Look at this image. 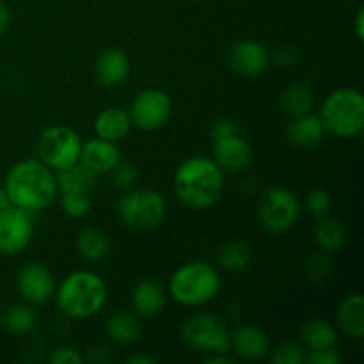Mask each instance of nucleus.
<instances>
[{
  "instance_id": "1",
  "label": "nucleus",
  "mask_w": 364,
  "mask_h": 364,
  "mask_svg": "<svg viewBox=\"0 0 364 364\" xmlns=\"http://www.w3.org/2000/svg\"><path fill=\"white\" fill-rule=\"evenodd\" d=\"M11 205L27 212L48 208L57 196L55 174L41 160H21L14 164L4 183Z\"/></svg>"
},
{
  "instance_id": "2",
  "label": "nucleus",
  "mask_w": 364,
  "mask_h": 364,
  "mask_svg": "<svg viewBox=\"0 0 364 364\" xmlns=\"http://www.w3.org/2000/svg\"><path fill=\"white\" fill-rule=\"evenodd\" d=\"M224 171L206 156L187 159L174 174L178 199L192 210L212 208L224 191Z\"/></svg>"
},
{
  "instance_id": "3",
  "label": "nucleus",
  "mask_w": 364,
  "mask_h": 364,
  "mask_svg": "<svg viewBox=\"0 0 364 364\" xmlns=\"http://www.w3.org/2000/svg\"><path fill=\"white\" fill-rule=\"evenodd\" d=\"M55 304L68 318H89L103 308L107 287L102 277L89 270H77L60 283L55 294Z\"/></svg>"
},
{
  "instance_id": "4",
  "label": "nucleus",
  "mask_w": 364,
  "mask_h": 364,
  "mask_svg": "<svg viewBox=\"0 0 364 364\" xmlns=\"http://www.w3.org/2000/svg\"><path fill=\"white\" fill-rule=\"evenodd\" d=\"M326 134L350 139L364 130V96L361 91L341 87L331 92L320 110Z\"/></svg>"
},
{
  "instance_id": "5",
  "label": "nucleus",
  "mask_w": 364,
  "mask_h": 364,
  "mask_svg": "<svg viewBox=\"0 0 364 364\" xmlns=\"http://www.w3.org/2000/svg\"><path fill=\"white\" fill-rule=\"evenodd\" d=\"M220 291V276L205 262H188L171 276L169 294L183 306H203Z\"/></svg>"
},
{
  "instance_id": "6",
  "label": "nucleus",
  "mask_w": 364,
  "mask_h": 364,
  "mask_svg": "<svg viewBox=\"0 0 364 364\" xmlns=\"http://www.w3.org/2000/svg\"><path fill=\"white\" fill-rule=\"evenodd\" d=\"M82 141L70 127L55 124L41 132L38 139V156L52 171H64L80 162Z\"/></svg>"
},
{
  "instance_id": "7",
  "label": "nucleus",
  "mask_w": 364,
  "mask_h": 364,
  "mask_svg": "<svg viewBox=\"0 0 364 364\" xmlns=\"http://www.w3.org/2000/svg\"><path fill=\"white\" fill-rule=\"evenodd\" d=\"M185 345L203 354H228L231 352L230 333L223 320L212 313H199L181 327Z\"/></svg>"
},
{
  "instance_id": "8",
  "label": "nucleus",
  "mask_w": 364,
  "mask_h": 364,
  "mask_svg": "<svg viewBox=\"0 0 364 364\" xmlns=\"http://www.w3.org/2000/svg\"><path fill=\"white\" fill-rule=\"evenodd\" d=\"M119 217L128 228L134 230H151L159 226L166 217V199L153 188L130 191L119 199Z\"/></svg>"
},
{
  "instance_id": "9",
  "label": "nucleus",
  "mask_w": 364,
  "mask_h": 364,
  "mask_svg": "<svg viewBox=\"0 0 364 364\" xmlns=\"http://www.w3.org/2000/svg\"><path fill=\"white\" fill-rule=\"evenodd\" d=\"M301 205L294 192L284 187H272L265 192L258 206L259 224L269 233H287L297 224Z\"/></svg>"
},
{
  "instance_id": "10",
  "label": "nucleus",
  "mask_w": 364,
  "mask_h": 364,
  "mask_svg": "<svg viewBox=\"0 0 364 364\" xmlns=\"http://www.w3.org/2000/svg\"><path fill=\"white\" fill-rule=\"evenodd\" d=\"M173 103L162 89H144L130 105L132 124L146 132L159 130L169 121Z\"/></svg>"
},
{
  "instance_id": "11",
  "label": "nucleus",
  "mask_w": 364,
  "mask_h": 364,
  "mask_svg": "<svg viewBox=\"0 0 364 364\" xmlns=\"http://www.w3.org/2000/svg\"><path fill=\"white\" fill-rule=\"evenodd\" d=\"M34 223L27 210L9 205L0 210V255L16 256L31 244Z\"/></svg>"
},
{
  "instance_id": "12",
  "label": "nucleus",
  "mask_w": 364,
  "mask_h": 364,
  "mask_svg": "<svg viewBox=\"0 0 364 364\" xmlns=\"http://www.w3.org/2000/svg\"><path fill=\"white\" fill-rule=\"evenodd\" d=\"M18 291L27 304H45L55 294L53 274L41 263H27L16 277Z\"/></svg>"
},
{
  "instance_id": "13",
  "label": "nucleus",
  "mask_w": 364,
  "mask_h": 364,
  "mask_svg": "<svg viewBox=\"0 0 364 364\" xmlns=\"http://www.w3.org/2000/svg\"><path fill=\"white\" fill-rule=\"evenodd\" d=\"M213 162L228 173H242L252 162V148L238 134L213 139Z\"/></svg>"
},
{
  "instance_id": "14",
  "label": "nucleus",
  "mask_w": 364,
  "mask_h": 364,
  "mask_svg": "<svg viewBox=\"0 0 364 364\" xmlns=\"http://www.w3.org/2000/svg\"><path fill=\"white\" fill-rule=\"evenodd\" d=\"M230 64L233 71H237L242 77L255 78L267 71L270 64V53L262 43L245 39L231 46Z\"/></svg>"
},
{
  "instance_id": "15",
  "label": "nucleus",
  "mask_w": 364,
  "mask_h": 364,
  "mask_svg": "<svg viewBox=\"0 0 364 364\" xmlns=\"http://www.w3.org/2000/svg\"><path fill=\"white\" fill-rule=\"evenodd\" d=\"M121 153L116 142L105 141L102 137H95L87 142H82L80 164L95 174H103L112 171L119 164Z\"/></svg>"
},
{
  "instance_id": "16",
  "label": "nucleus",
  "mask_w": 364,
  "mask_h": 364,
  "mask_svg": "<svg viewBox=\"0 0 364 364\" xmlns=\"http://www.w3.org/2000/svg\"><path fill=\"white\" fill-rule=\"evenodd\" d=\"M231 350L245 361H258L269 354V338L256 326H240L230 334Z\"/></svg>"
},
{
  "instance_id": "17",
  "label": "nucleus",
  "mask_w": 364,
  "mask_h": 364,
  "mask_svg": "<svg viewBox=\"0 0 364 364\" xmlns=\"http://www.w3.org/2000/svg\"><path fill=\"white\" fill-rule=\"evenodd\" d=\"M95 70L103 87H117L130 75V59L121 48H107L96 60Z\"/></svg>"
},
{
  "instance_id": "18",
  "label": "nucleus",
  "mask_w": 364,
  "mask_h": 364,
  "mask_svg": "<svg viewBox=\"0 0 364 364\" xmlns=\"http://www.w3.org/2000/svg\"><path fill=\"white\" fill-rule=\"evenodd\" d=\"M164 306H166V291L156 281H141L132 291V308L135 315L149 318L159 315Z\"/></svg>"
},
{
  "instance_id": "19",
  "label": "nucleus",
  "mask_w": 364,
  "mask_h": 364,
  "mask_svg": "<svg viewBox=\"0 0 364 364\" xmlns=\"http://www.w3.org/2000/svg\"><path fill=\"white\" fill-rule=\"evenodd\" d=\"M57 180V194L60 196H91L96 185V174L78 162L70 169L59 171Z\"/></svg>"
},
{
  "instance_id": "20",
  "label": "nucleus",
  "mask_w": 364,
  "mask_h": 364,
  "mask_svg": "<svg viewBox=\"0 0 364 364\" xmlns=\"http://www.w3.org/2000/svg\"><path fill=\"white\" fill-rule=\"evenodd\" d=\"M338 327L352 340H363L364 336V297L354 294L345 299L336 313Z\"/></svg>"
},
{
  "instance_id": "21",
  "label": "nucleus",
  "mask_w": 364,
  "mask_h": 364,
  "mask_svg": "<svg viewBox=\"0 0 364 364\" xmlns=\"http://www.w3.org/2000/svg\"><path fill=\"white\" fill-rule=\"evenodd\" d=\"M132 128L130 114L119 107H109L102 110L95 119V132L105 141L117 142L128 135Z\"/></svg>"
},
{
  "instance_id": "22",
  "label": "nucleus",
  "mask_w": 364,
  "mask_h": 364,
  "mask_svg": "<svg viewBox=\"0 0 364 364\" xmlns=\"http://www.w3.org/2000/svg\"><path fill=\"white\" fill-rule=\"evenodd\" d=\"M326 135L320 116L315 114H304V116L294 117L288 127V139L299 148H313L318 144Z\"/></svg>"
},
{
  "instance_id": "23",
  "label": "nucleus",
  "mask_w": 364,
  "mask_h": 364,
  "mask_svg": "<svg viewBox=\"0 0 364 364\" xmlns=\"http://www.w3.org/2000/svg\"><path fill=\"white\" fill-rule=\"evenodd\" d=\"M302 345L311 350H326L336 347L338 331L331 322L323 318H313L306 322L301 329Z\"/></svg>"
},
{
  "instance_id": "24",
  "label": "nucleus",
  "mask_w": 364,
  "mask_h": 364,
  "mask_svg": "<svg viewBox=\"0 0 364 364\" xmlns=\"http://www.w3.org/2000/svg\"><path fill=\"white\" fill-rule=\"evenodd\" d=\"M107 333L116 343L132 345L141 338L142 327L135 313L117 311L107 322Z\"/></svg>"
},
{
  "instance_id": "25",
  "label": "nucleus",
  "mask_w": 364,
  "mask_h": 364,
  "mask_svg": "<svg viewBox=\"0 0 364 364\" xmlns=\"http://www.w3.org/2000/svg\"><path fill=\"white\" fill-rule=\"evenodd\" d=\"M281 107H283L284 114L294 119V117L311 112L313 107H315V96H313V91L308 85L297 82V84L288 85L283 91Z\"/></svg>"
},
{
  "instance_id": "26",
  "label": "nucleus",
  "mask_w": 364,
  "mask_h": 364,
  "mask_svg": "<svg viewBox=\"0 0 364 364\" xmlns=\"http://www.w3.org/2000/svg\"><path fill=\"white\" fill-rule=\"evenodd\" d=\"M36 323H38V315L31 304H13L2 313L4 329L16 336H23L34 331Z\"/></svg>"
},
{
  "instance_id": "27",
  "label": "nucleus",
  "mask_w": 364,
  "mask_h": 364,
  "mask_svg": "<svg viewBox=\"0 0 364 364\" xmlns=\"http://www.w3.org/2000/svg\"><path fill=\"white\" fill-rule=\"evenodd\" d=\"M77 249L87 262H102L107 255H109V238L103 231L95 230V228H87V230L80 231L77 237Z\"/></svg>"
},
{
  "instance_id": "28",
  "label": "nucleus",
  "mask_w": 364,
  "mask_h": 364,
  "mask_svg": "<svg viewBox=\"0 0 364 364\" xmlns=\"http://www.w3.org/2000/svg\"><path fill=\"white\" fill-rule=\"evenodd\" d=\"M217 262L224 270L240 272V270L247 269L249 262H251V247L244 240H228L219 249Z\"/></svg>"
},
{
  "instance_id": "29",
  "label": "nucleus",
  "mask_w": 364,
  "mask_h": 364,
  "mask_svg": "<svg viewBox=\"0 0 364 364\" xmlns=\"http://www.w3.org/2000/svg\"><path fill=\"white\" fill-rule=\"evenodd\" d=\"M347 240V231L341 226L340 220L326 219L323 217L315 226V242L320 249L327 252H334L343 247Z\"/></svg>"
},
{
  "instance_id": "30",
  "label": "nucleus",
  "mask_w": 364,
  "mask_h": 364,
  "mask_svg": "<svg viewBox=\"0 0 364 364\" xmlns=\"http://www.w3.org/2000/svg\"><path fill=\"white\" fill-rule=\"evenodd\" d=\"M274 364H304L306 352L301 345L294 341H283L272 350Z\"/></svg>"
},
{
  "instance_id": "31",
  "label": "nucleus",
  "mask_w": 364,
  "mask_h": 364,
  "mask_svg": "<svg viewBox=\"0 0 364 364\" xmlns=\"http://www.w3.org/2000/svg\"><path fill=\"white\" fill-rule=\"evenodd\" d=\"M63 212L71 219H80L89 213L92 206L91 196H60Z\"/></svg>"
},
{
  "instance_id": "32",
  "label": "nucleus",
  "mask_w": 364,
  "mask_h": 364,
  "mask_svg": "<svg viewBox=\"0 0 364 364\" xmlns=\"http://www.w3.org/2000/svg\"><path fill=\"white\" fill-rule=\"evenodd\" d=\"M306 205L313 215L326 217L333 206V199H331L329 192L323 191V188H313L306 198Z\"/></svg>"
},
{
  "instance_id": "33",
  "label": "nucleus",
  "mask_w": 364,
  "mask_h": 364,
  "mask_svg": "<svg viewBox=\"0 0 364 364\" xmlns=\"http://www.w3.org/2000/svg\"><path fill=\"white\" fill-rule=\"evenodd\" d=\"M114 173V185L119 188H128L130 185H134V181L137 180V169L132 162H124V160H119L116 167L112 169Z\"/></svg>"
},
{
  "instance_id": "34",
  "label": "nucleus",
  "mask_w": 364,
  "mask_h": 364,
  "mask_svg": "<svg viewBox=\"0 0 364 364\" xmlns=\"http://www.w3.org/2000/svg\"><path fill=\"white\" fill-rule=\"evenodd\" d=\"M306 272L311 277L313 281H326V277L331 272V262L327 256L323 255H315L309 258V262L306 263Z\"/></svg>"
},
{
  "instance_id": "35",
  "label": "nucleus",
  "mask_w": 364,
  "mask_h": 364,
  "mask_svg": "<svg viewBox=\"0 0 364 364\" xmlns=\"http://www.w3.org/2000/svg\"><path fill=\"white\" fill-rule=\"evenodd\" d=\"M50 363L52 364H82L84 363V355L73 347H59L53 350L50 355Z\"/></svg>"
},
{
  "instance_id": "36",
  "label": "nucleus",
  "mask_w": 364,
  "mask_h": 364,
  "mask_svg": "<svg viewBox=\"0 0 364 364\" xmlns=\"http://www.w3.org/2000/svg\"><path fill=\"white\" fill-rule=\"evenodd\" d=\"M343 359L338 354L336 347L326 348V350H311L306 354V363L309 364H340Z\"/></svg>"
},
{
  "instance_id": "37",
  "label": "nucleus",
  "mask_w": 364,
  "mask_h": 364,
  "mask_svg": "<svg viewBox=\"0 0 364 364\" xmlns=\"http://www.w3.org/2000/svg\"><path fill=\"white\" fill-rule=\"evenodd\" d=\"M235 134H238V128L237 124H235V121L231 119L217 121L212 128V139L228 137V135H235Z\"/></svg>"
},
{
  "instance_id": "38",
  "label": "nucleus",
  "mask_w": 364,
  "mask_h": 364,
  "mask_svg": "<svg viewBox=\"0 0 364 364\" xmlns=\"http://www.w3.org/2000/svg\"><path fill=\"white\" fill-rule=\"evenodd\" d=\"M295 59H297V50L294 46H284V48L277 50L276 60L281 66H290L295 63Z\"/></svg>"
},
{
  "instance_id": "39",
  "label": "nucleus",
  "mask_w": 364,
  "mask_h": 364,
  "mask_svg": "<svg viewBox=\"0 0 364 364\" xmlns=\"http://www.w3.org/2000/svg\"><path fill=\"white\" fill-rule=\"evenodd\" d=\"M11 23V13H9V7L0 0V36L9 28Z\"/></svg>"
},
{
  "instance_id": "40",
  "label": "nucleus",
  "mask_w": 364,
  "mask_h": 364,
  "mask_svg": "<svg viewBox=\"0 0 364 364\" xmlns=\"http://www.w3.org/2000/svg\"><path fill=\"white\" fill-rule=\"evenodd\" d=\"M128 364H155L156 359L151 355H130L127 359Z\"/></svg>"
},
{
  "instance_id": "41",
  "label": "nucleus",
  "mask_w": 364,
  "mask_h": 364,
  "mask_svg": "<svg viewBox=\"0 0 364 364\" xmlns=\"http://www.w3.org/2000/svg\"><path fill=\"white\" fill-rule=\"evenodd\" d=\"M355 36H358L359 41L364 39V11L361 9L358 13V18H355Z\"/></svg>"
},
{
  "instance_id": "42",
  "label": "nucleus",
  "mask_w": 364,
  "mask_h": 364,
  "mask_svg": "<svg viewBox=\"0 0 364 364\" xmlns=\"http://www.w3.org/2000/svg\"><path fill=\"white\" fill-rule=\"evenodd\" d=\"M206 364H231V359L226 358V354H212L206 358Z\"/></svg>"
},
{
  "instance_id": "43",
  "label": "nucleus",
  "mask_w": 364,
  "mask_h": 364,
  "mask_svg": "<svg viewBox=\"0 0 364 364\" xmlns=\"http://www.w3.org/2000/svg\"><path fill=\"white\" fill-rule=\"evenodd\" d=\"M9 205H11V201H9V196H7L6 188L0 187V210L7 208Z\"/></svg>"
},
{
  "instance_id": "44",
  "label": "nucleus",
  "mask_w": 364,
  "mask_h": 364,
  "mask_svg": "<svg viewBox=\"0 0 364 364\" xmlns=\"http://www.w3.org/2000/svg\"><path fill=\"white\" fill-rule=\"evenodd\" d=\"M188 2H198V0H188Z\"/></svg>"
}]
</instances>
